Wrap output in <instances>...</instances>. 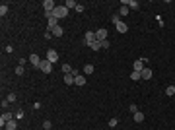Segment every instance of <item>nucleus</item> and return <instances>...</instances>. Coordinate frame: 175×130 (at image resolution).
Masks as SVG:
<instances>
[{
  "mask_svg": "<svg viewBox=\"0 0 175 130\" xmlns=\"http://www.w3.org/2000/svg\"><path fill=\"white\" fill-rule=\"evenodd\" d=\"M53 16H55L56 20H62V18L68 16V8L66 6H56L55 10H53Z\"/></svg>",
  "mask_w": 175,
  "mask_h": 130,
  "instance_id": "obj_1",
  "label": "nucleus"
},
{
  "mask_svg": "<svg viewBox=\"0 0 175 130\" xmlns=\"http://www.w3.org/2000/svg\"><path fill=\"white\" fill-rule=\"evenodd\" d=\"M39 70H41V72H45V74H51V72H53V62H49L47 58H45V60H41Z\"/></svg>",
  "mask_w": 175,
  "mask_h": 130,
  "instance_id": "obj_2",
  "label": "nucleus"
},
{
  "mask_svg": "<svg viewBox=\"0 0 175 130\" xmlns=\"http://www.w3.org/2000/svg\"><path fill=\"white\" fill-rule=\"evenodd\" d=\"M93 41H97V37H95V31H88L86 35H84V45H89L93 43Z\"/></svg>",
  "mask_w": 175,
  "mask_h": 130,
  "instance_id": "obj_3",
  "label": "nucleus"
},
{
  "mask_svg": "<svg viewBox=\"0 0 175 130\" xmlns=\"http://www.w3.org/2000/svg\"><path fill=\"white\" fill-rule=\"evenodd\" d=\"M47 60H49V62H53V64L58 60V53H56L55 49H49V51H47Z\"/></svg>",
  "mask_w": 175,
  "mask_h": 130,
  "instance_id": "obj_4",
  "label": "nucleus"
},
{
  "mask_svg": "<svg viewBox=\"0 0 175 130\" xmlns=\"http://www.w3.org/2000/svg\"><path fill=\"white\" fill-rule=\"evenodd\" d=\"M29 62H31L35 68H39V66H41V58H39V54H37V53L29 54Z\"/></svg>",
  "mask_w": 175,
  "mask_h": 130,
  "instance_id": "obj_5",
  "label": "nucleus"
},
{
  "mask_svg": "<svg viewBox=\"0 0 175 130\" xmlns=\"http://www.w3.org/2000/svg\"><path fill=\"white\" fill-rule=\"evenodd\" d=\"M56 25H58V20H56L55 16H51V18L47 20V27H49V31H53V29H55Z\"/></svg>",
  "mask_w": 175,
  "mask_h": 130,
  "instance_id": "obj_6",
  "label": "nucleus"
},
{
  "mask_svg": "<svg viewBox=\"0 0 175 130\" xmlns=\"http://www.w3.org/2000/svg\"><path fill=\"white\" fill-rule=\"evenodd\" d=\"M95 37H97V41H105V39H107V29H105V27L97 29V31H95Z\"/></svg>",
  "mask_w": 175,
  "mask_h": 130,
  "instance_id": "obj_7",
  "label": "nucleus"
},
{
  "mask_svg": "<svg viewBox=\"0 0 175 130\" xmlns=\"http://www.w3.org/2000/svg\"><path fill=\"white\" fill-rule=\"evenodd\" d=\"M132 70H136V72H142V70H144V58H138V60H134V64H132Z\"/></svg>",
  "mask_w": 175,
  "mask_h": 130,
  "instance_id": "obj_8",
  "label": "nucleus"
},
{
  "mask_svg": "<svg viewBox=\"0 0 175 130\" xmlns=\"http://www.w3.org/2000/svg\"><path fill=\"white\" fill-rule=\"evenodd\" d=\"M43 8H45V12H53L56 8V4L53 2V0H45V2H43Z\"/></svg>",
  "mask_w": 175,
  "mask_h": 130,
  "instance_id": "obj_9",
  "label": "nucleus"
},
{
  "mask_svg": "<svg viewBox=\"0 0 175 130\" xmlns=\"http://www.w3.org/2000/svg\"><path fill=\"white\" fill-rule=\"evenodd\" d=\"M115 27H117V31H119V33H127V31H129V25H127V22H119Z\"/></svg>",
  "mask_w": 175,
  "mask_h": 130,
  "instance_id": "obj_10",
  "label": "nucleus"
},
{
  "mask_svg": "<svg viewBox=\"0 0 175 130\" xmlns=\"http://www.w3.org/2000/svg\"><path fill=\"white\" fill-rule=\"evenodd\" d=\"M140 74H142V80H150V78H152V68H146V66H144V70Z\"/></svg>",
  "mask_w": 175,
  "mask_h": 130,
  "instance_id": "obj_11",
  "label": "nucleus"
},
{
  "mask_svg": "<svg viewBox=\"0 0 175 130\" xmlns=\"http://www.w3.org/2000/svg\"><path fill=\"white\" fill-rule=\"evenodd\" d=\"M74 84H76V86H86V76H84V74H78L76 80H74Z\"/></svg>",
  "mask_w": 175,
  "mask_h": 130,
  "instance_id": "obj_12",
  "label": "nucleus"
},
{
  "mask_svg": "<svg viewBox=\"0 0 175 130\" xmlns=\"http://www.w3.org/2000/svg\"><path fill=\"white\" fill-rule=\"evenodd\" d=\"M18 128V120L14 119V120H10V122H6V126H4V130H16Z\"/></svg>",
  "mask_w": 175,
  "mask_h": 130,
  "instance_id": "obj_13",
  "label": "nucleus"
},
{
  "mask_svg": "<svg viewBox=\"0 0 175 130\" xmlns=\"http://www.w3.org/2000/svg\"><path fill=\"white\" fill-rule=\"evenodd\" d=\"M93 70H95V66H93V64H86V66H84V76L93 74Z\"/></svg>",
  "mask_w": 175,
  "mask_h": 130,
  "instance_id": "obj_14",
  "label": "nucleus"
},
{
  "mask_svg": "<svg viewBox=\"0 0 175 130\" xmlns=\"http://www.w3.org/2000/svg\"><path fill=\"white\" fill-rule=\"evenodd\" d=\"M129 10H131V8H129L127 4H123V6L119 8V12H117V14H119V16H129Z\"/></svg>",
  "mask_w": 175,
  "mask_h": 130,
  "instance_id": "obj_15",
  "label": "nucleus"
},
{
  "mask_svg": "<svg viewBox=\"0 0 175 130\" xmlns=\"http://www.w3.org/2000/svg\"><path fill=\"white\" fill-rule=\"evenodd\" d=\"M74 80H76V78L72 76V74H64V84H66V86H72Z\"/></svg>",
  "mask_w": 175,
  "mask_h": 130,
  "instance_id": "obj_16",
  "label": "nucleus"
},
{
  "mask_svg": "<svg viewBox=\"0 0 175 130\" xmlns=\"http://www.w3.org/2000/svg\"><path fill=\"white\" fill-rule=\"evenodd\" d=\"M127 6H129L131 10H138V8H140V4H138L136 0H129V2H127Z\"/></svg>",
  "mask_w": 175,
  "mask_h": 130,
  "instance_id": "obj_17",
  "label": "nucleus"
},
{
  "mask_svg": "<svg viewBox=\"0 0 175 130\" xmlns=\"http://www.w3.org/2000/svg\"><path fill=\"white\" fill-rule=\"evenodd\" d=\"M131 80H134V82H136V80H142V74L136 72V70H132V72H131Z\"/></svg>",
  "mask_w": 175,
  "mask_h": 130,
  "instance_id": "obj_18",
  "label": "nucleus"
},
{
  "mask_svg": "<svg viewBox=\"0 0 175 130\" xmlns=\"http://www.w3.org/2000/svg\"><path fill=\"white\" fill-rule=\"evenodd\" d=\"M51 33H53V37H60V35H62V27H60V25H56Z\"/></svg>",
  "mask_w": 175,
  "mask_h": 130,
  "instance_id": "obj_19",
  "label": "nucleus"
},
{
  "mask_svg": "<svg viewBox=\"0 0 175 130\" xmlns=\"http://www.w3.org/2000/svg\"><path fill=\"white\" fill-rule=\"evenodd\" d=\"M64 6L68 8V10H70V8H76V6H78V2H76V0H66V2H64Z\"/></svg>",
  "mask_w": 175,
  "mask_h": 130,
  "instance_id": "obj_20",
  "label": "nucleus"
},
{
  "mask_svg": "<svg viewBox=\"0 0 175 130\" xmlns=\"http://www.w3.org/2000/svg\"><path fill=\"white\" fill-rule=\"evenodd\" d=\"M165 95H169V97L175 95V86H167L165 87Z\"/></svg>",
  "mask_w": 175,
  "mask_h": 130,
  "instance_id": "obj_21",
  "label": "nucleus"
},
{
  "mask_svg": "<svg viewBox=\"0 0 175 130\" xmlns=\"http://www.w3.org/2000/svg\"><path fill=\"white\" fill-rule=\"evenodd\" d=\"M134 120H136V122H144V113H140V111L134 113Z\"/></svg>",
  "mask_w": 175,
  "mask_h": 130,
  "instance_id": "obj_22",
  "label": "nucleus"
},
{
  "mask_svg": "<svg viewBox=\"0 0 175 130\" xmlns=\"http://www.w3.org/2000/svg\"><path fill=\"white\" fill-rule=\"evenodd\" d=\"M6 14H8V4L2 2V4H0V16H6Z\"/></svg>",
  "mask_w": 175,
  "mask_h": 130,
  "instance_id": "obj_23",
  "label": "nucleus"
},
{
  "mask_svg": "<svg viewBox=\"0 0 175 130\" xmlns=\"http://www.w3.org/2000/svg\"><path fill=\"white\" fill-rule=\"evenodd\" d=\"M60 70H62V74H70V72H72V66H70V64H62Z\"/></svg>",
  "mask_w": 175,
  "mask_h": 130,
  "instance_id": "obj_24",
  "label": "nucleus"
},
{
  "mask_svg": "<svg viewBox=\"0 0 175 130\" xmlns=\"http://www.w3.org/2000/svg\"><path fill=\"white\" fill-rule=\"evenodd\" d=\"M89 49H91V51H99V49H101V43H99V41H93V43L89 45Z\"/></svg>",
  "mask_w": 175,
  "mask_h": 130,
  "instance_id": "obj_25",
  "label": "nucleus"
},
{
  "mask_svg": "<svg viewBox=\"0 0 175 130\" xmlns=\"http://www.w3.org/2000/svg\"><path fill=\"white\" fill-rule=\"evenodd\" d=\"M14 117H16V120H22L23 117H25V113H23L22 109H20V111H18V113H14Z\"/></svg>",
  "mask_w": 175,
  "mask_h": 130,
  "instance_id": "obj_26",
  "label": "nucleus"
},
{
  "mask_svg": "<svg viewBox=\"0 0 175 130\" xmlns=\"http://www.w3.org/2000/svg\"><path fill=\"white\" fill-rule=\"evenodd\" d=\"M111 22H113V23H115V25H117V23L121 22V16H119V14H113V18H111Z\"/></svg>",
  "mask_w": 175,
  "mask_h": 130,
  "instance_id": "obj_27",
  "label": "nucleus"
},
{
  "mask_svg": "<svg viewBox=\"0 0 175 130\" xmlns=\"http://www.w3.org/2000/svg\"><path fill=\"white\" fill-rule=\"evenodd\" d=\"M23 72H25V68L18 64V68H16V74H18V76H23Z\"/></svg>",
  "mask_w": 175,
  "mask_h": 130,
  "instance_id": "obj_28",
  "label": "nucleus"
},
{
  "mask_svg": "<svg viewBox=\"0 0 175 130\" xmlns=\"http://www.w3.org/2000/svg\"><path fill=\"white\" fill-rule=\"evenodd\" d=\"M117 124H119V119H115V117H113V119L109 120V126H111V128H115Z\"/></svg>",
  "mask_w": 175,
  "mask_h": 130,
  "instance_id": "obj_29",
  "label": "nucleus"
},
{
  "mask_svg": "<svg viewBox=\"0 0 175 130\" xmlns=\"http://www.w3.org/2000/svg\"><path fill=\"white\" fill-rule=\"evenodd\" d=\"M129 111H131L132 115H134V113H138V107H136L134 103H131V105H129Z\"/></svg>",
  "mask_w": 175,
  "mask_h": 130,
  "instance_id": "obj_30",
  "label": "nucleus"
},
{
  "mask_svg": "<svg viewBox=\"0 0 175 130\" xmlns=\"http://www.w3.org/2000/svg\"><path fill=\"white\" fill-rule=\"evenodd\" d=\"M51 126H53V124H51V120H45V122H43V128L45 130H51Z\"/></svg>",
  "mask_w": 175,
  "mask_h": 130,
  "instance_id": "obj_31",
  "label": "nucleus"
},
{
  "mask_svg": "<svg viewBox=\"0 0 175 130\" xmlns=\"http://www.w3.org/2000/svg\"><path fill=\"white\" fill-rule=\"evenodd\" d=\"M99 43H101V49H109V41H107V39H105V41H99Z\"/></svg>",
  "mask_w": 175,
  "mask_h": 130,
  "instance_id": "obj_32",
  "label": "nucleus"
},
{
  "mask_svg": "<svg viewBox=\"0 0 175 130\" xmlns=\"http://www.w3.org/2000/svg\"><path fill=\"white\" fill-rule=\"evenodd\" d=\"M6 99H8L10 103H12V101H16V93H8V97H6Z\"/></svg>",
  "mask_w": 175,
  "mask_h": 130,
  "instance_id": "obj_33",
  "label": "nucleus"
},
{
  "mask_svg": "<svg viewBox=\"0 0 175 130\" xmlns=\"http://www.w3.org/2000/svg\"><path fill=\"white\" fill-rule=\"evenodd\" d=\"M156 22H158V25H160V27H164V20H162V18H160V16H158V18H156Z\"/></svg>",
  "mask_w": 175,
  "mask_h": 130,
  "instance_id": "obj_34",
  "label": "nucleus"
},
{
  "mask_svg": "<svg viewBox=\"0 0 175 130\" xmlns=\"http://www.w3.org/2000/svg\"><path fill=\"white\" fill-rule=\"evenodd\" d=\"M76 12H78V14H82V12H84V6H82V4H78V6H76Z\"/></svg>",
  "mask_w": 175,
  "mask_h": 130,
  "instance_id": "obj_35",
  "label": "nucleus"
},
{
  "mask_svg": "<svg viewBox=\"0 0 175 130\" xmlns=\"http://www.w3.org/2000/svg\"><path fill=\"white\" fill-rule=\"evenodd\" d=\"M8 103H10L8 99H2V109H6V107H8Z\"/></svg>",
  "mask_w": 175,
  "mask_h": 130,
  "instance_id": "obj_36",
  "label": "nucleus"
}]
</instances>
